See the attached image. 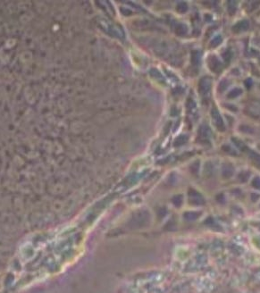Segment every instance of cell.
<instances>
[{"label":"cell","instance_id":"1","mask_svg":"<svg viewBox=\"0 0 260 293\" xmlns=\"http://www.w3.org/2000/svg\"><path fill=\"white\" fill-rule=\"evenodd\" d=\"M246 112L249 116L255 119H260V101H251L247 107Z\"/></svg>","mask_w":260,"mask_h":293},{"label":"cell","instance_id":"2","mask_svg":"<svg viewBox=\"0 0 260 293\" xmlns=\"http://www.w3.org/2000/svg\"><path fill=\"white\" fill-rule=\"evenodd\" d=\"M249 28V23L247 20H242L241 22H239L238 23H236L233 26V30L235 32H241V31H245L248 29Z\"/></svg>","mask_w":260,"mask_h":293},{"label":"cell","instance_id":"3","mask_svg":"<svg viewBox=\"0 0 260 293\" xmlns=\"http://www.w3.org/2000/svg\"><path fill=\"white\" fill-rule=\"evenodd\" d=\"M212 114H213V117H214V119H215V121H216V126L219 128V130H221V131L224 130L223 122V120H222L221 116L219 115V114H218L217 110L214 109Z\"/></svg>","mask_w":260,"mask_h":293},{"label":"cell","instance_id":"4","mask_svg":"<svg viewBox=\"0 0 260 293\" xmlns=\"http://www.w3.org/2000/svg\"><path fill=\"white\" fill-rule=\"evenodd\" d=\"M233 173H234V169H233L232 164H224L223 165V176L224 178L232 177Z\"/></svg>","mask_w":260,"mask_h":293},{"label":"cell","instance_id":"5","mask_svg":"<svg viewBox=\"0 0 260 293\" xmlns=\"http://www.w3.org/2000/svg\"><path fill=\"white\" fill-rule=\"evenodd\" d=\"M210 80L208 78H205L203 80H201V83H200V90L201 92H206L209 89H210Z\"/></svg>","mask_w":260,"mask_h":293},{"label":"cell","instance_id":"6","mask_svg":"<svg viewBox=\"0 0 260 293\" xmlns=\"http://www.w3.org/2000/svg\"><path fill=\"white\" fill-rule=\"evenodd\" d=\"M249 177H250V173L248 171H243V172L239 173V175H238V179L241 182H247L248 180L249 179Z\"/></svg>","mask_w":260,"mask_h":293},{"label":"cell","instance_id":"7","mask_svg":"<svg viewBox=\"0 0 260 293\" xmlns=\"http://www.w3.org/2000/svg\"><path fill=\"white\" fill-rule=\"evenodd\" d=\"M249 157L256 164L260 165V155L255 151H249Z\"/></svg>","mask_w":260,"mask_h":293},{"label":"cell","instance_id":"8","mask_svg":"<svg viewBox=\"0 0 260 293\" xmlns=\"http://www.w3.org/2000/svg\"><path fill=\"white\" fill-rule=\"evenodd\" d=\"M241 93H242V90L241 89L235 88V89H233V90H231V92L228 95V97L229 98H234V97H237L240 95H241Z\"/></svg>","mask_w":260,"mask_h":293},{"label":"cell","instance_id":"9","mask_svg":"<svg viewBox=\"0 0 260 293\" xmlns=\"http://www.w3.org/2000/svg\"><path fill=\"white\" fill-rule=\"evenodd\" d=\"M233 142L235 143V145L238 146L241 150H242V151H244V150H248V147H247L246 145H245L242 141H241L240 139H234V138H233Z\"/></svg>","mask_w":260,"mask_h":293},{"label":"cell","instance_id":"10","mask_svg":"<svg viewBox=\"0 0 260 293\" xmlns=\"http://www.w3.org/2000/svg\"><path fill=\"white\" fill-rule=\"evenodd\" d=\"M251 185H252L253 188H255V189H260V177L256 176V177L252 180Z\"/></svg>","mask_w":260,"mask_h":293},{"label":"cell","instance_id":"11","mask_svg":"<svg viewBox=\"0 0 260 293\" xmlns=\"http://www.w3.org/2000/svg\"><path fill=\"white\" fill-rule=\"evenodd\" d=\"M250 198H251L252 202H257V201L260 199V195L258 194V193H252L251 196H250Z\"/></svg>","mask_w":260,"mask_h":293},{"label":"cell","instance_id":"12","mask_svg":"<svg viewBox=\"0 0 260 293\" xmlns=\"http://www.w3.org/2000/svg\"><path fill=\"white\" fill-rule=\"evenodd\" d=\"M185 216L187 219H195V218H197L198 214L196 213H188L185 214Z\"/></svg>","mask_w":260,"mask_h":293},{"label":"cell","instance_id":"13","mask_svg":"<svg viewBox=\"0 0 260 293\" xmlns=\"http://www.w3.org/2000/svg\"><path fill=\"white\" fill-rule=\"evenodd\" d=\"M244 83H245L247 88H250V87L252 86V84H253V81H252V80H251L250 78H248V79H247V80H245Z\"/></svg>","mask_w":260,"mask_h":293},{"label":"cell","instance_id":"14","mask_svg":"<svg viewBox=\"0 0 260 293\" xmlns=\"http://www.w3.org/2000/svg\"><path fill=\"white\" fill-rule=\"evenodd\" d=\"M220 42H221V37H217V38L215 39V40L212 41V45L213 46H217V45H219Z\"/></svg>","mask_w":260,"mask_h":293}]
</instances>
